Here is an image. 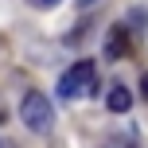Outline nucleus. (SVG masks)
<instances>
[{"mask_svg": "<svg viewBox=\"0 0 148 148\" xmlns=\"http://www.w3.org/2000/svg\"><path fill=\"white\" fill-rule=\"evenodd\" d=\"M140 97H144V101H148V70L140 74Z\"/></svg>", "mask_w": 148, "mask_h": 148, "instance_id": "7", "label": "nucleus"}, {"mask_svg": "<svg viewBox=\"0 0 148 148\" xmlns=\"http://www.w3.org/2000/svg\"><path fill=\"white\" fill-rule=\"evenodd\" d=\"M125 51H129V27H113V31H109V39H105V59L117 62Z\"/></svg>", "mask_w": 148, "mask_h": 148, "instance_id": "3", "label": "nucleus"}, {"mask_svg": "<svg viewBox=\"0 0 148 148\" xmlns=\"http://www.w3.org/2000/svg\"><path fill=\"white\" fill-rule=\"evenodd\" d=\"M20 117H23V125H27L31 133H51V125H55L51 101H47L43 94H23V101H20Z\"/></svg>", "mask_w": 148, "mask_h": 148, "instance_id": "2", "label": "nucleus"}, {"mask_svg": "<svg viewBox=\"0 0 148 148\" xmlns=\"http://www.w3.org/2000/svg\"><path fill=\"white\" fill-rule=\"evenodd\" d=\"M97 4V0H78V8H94Z\"/></svg>", "mask_w": 148, "mask_h": 148, "instance_id": "8", "label": "nucleus"}, {"mask_svg": "<svg viewBox=\"0 0 148 148\" xmlns=\"http://www.w3.org/2000/svg\"><path fill=\"white\" fill-rule=\"evenodd\" d=\"M105 105H109V113H129L133 109V94H129L125 86H113L109 94H105Z\"/></svg>", "mask_w": 148, "mask_h": 148, "instance_id": "4", "label": "nucleus"}, {"mask_svg": "<svg viewBox=\"0 0 148 148\" xmlns=\"http://www.w3.org/2000/svg\"><path fill=\"white\" fill-rule=\"evenodd\" d=\"M129 23H133V27H148V12L144 8H133V12H129Z\"/></svg>", "mask_w": 148, "mask_h": 148, "instance_id": "5", "label": "nucleus"}, {"mask_svg": "<svg viewBox=\"0 0 148 148\" xmlns=\"http://www.w3.org/2000/svg\"><path fill=\"white\" fill-rule=\"evenodd\" d=\"M105 148H140V144L133 136H113V140H105Z\"/></svg>", "mask_w": 148, "mask_h": 148, "instance_id": "6", "label": "nucleus"}, {"mask_svg": "<svg viewBox=\"0 0 148 148\" xmlns=\"http://www.w3.org/2000/svg\"><path fill=\"white\" fill-rule=\"evenodd\" d=\"M97 90V74H94V62L82 59L59 78V97H86Z\"/></svg>", "mask_w": 148, "mask_h": 148, "instance_id": "1", "label": "nucleus"}, {"mask_svg": "<svg viewBox=\"0 0 148 148\" xmlns=\"http://www.w3.org/2000/svg\"><path fill=\"white\" fill-rule=\"evenodd\" d=\"M43 4H59V0H43Z\"/></svg>", "mask_w": 148, "mask_h": 148, "instance_id": "9", "label": "nucleus"}]
</instances>
